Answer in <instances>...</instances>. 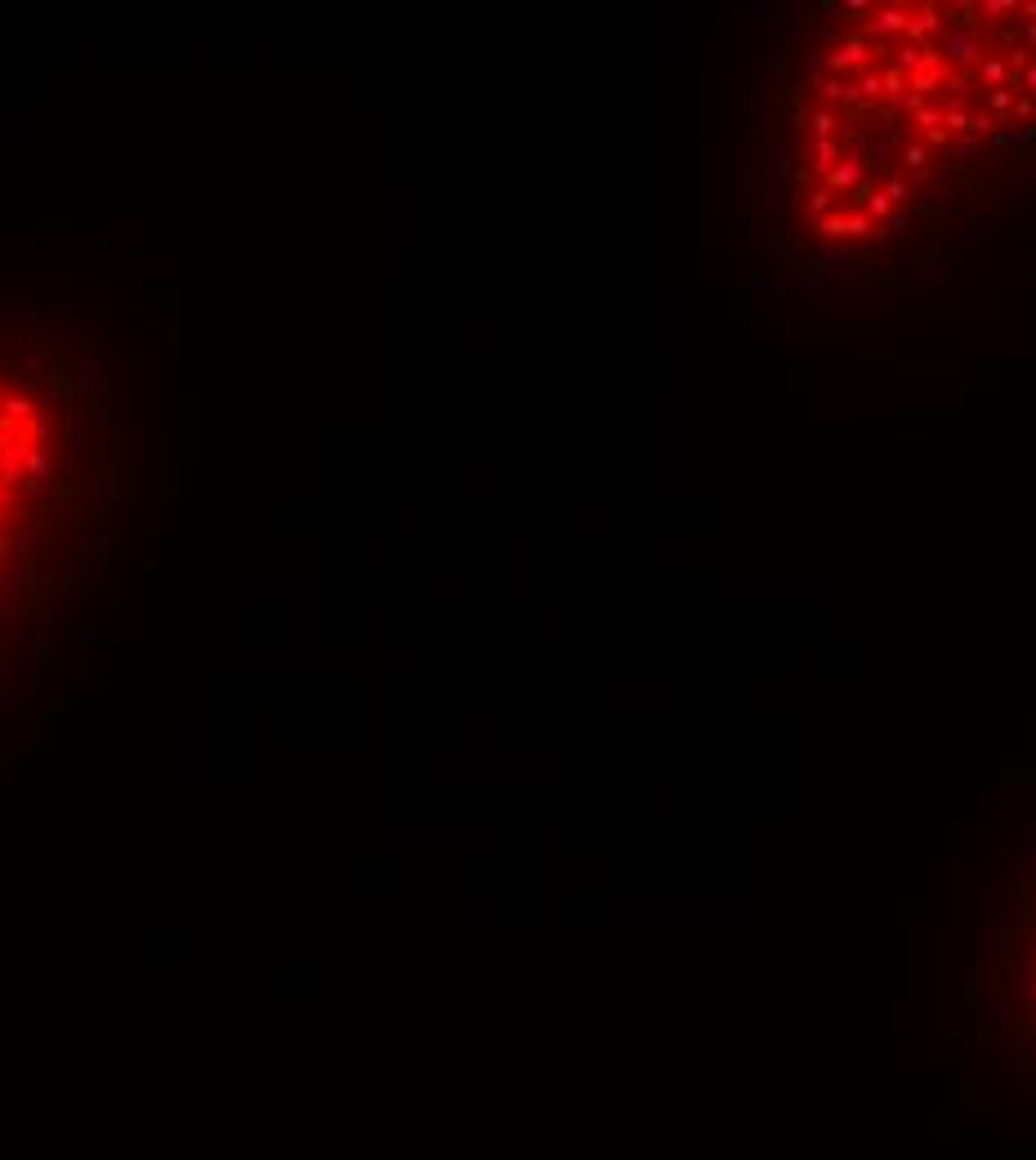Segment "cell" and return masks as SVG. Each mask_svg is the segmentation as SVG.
I'll use <instances>...</instances> for the list:
<instances>
[{
	"label": "cell",
	"mask_w": 1036,
	"mask_h": 1160,
	"mask_svg": "<svg viewBox=\"0 0 1036 1160\" xmlns=\"http://www.w3.org/2000/svg\"><path fill=\"white\" fill-rule=\"evenodd\" d=\"M907 23H912V5H872V14L863 18V32L872 41H893V36L903 41Z\"/></svg>",
	"instance_id": "obj_1"
},
{
	"label": "cell",
	"mask_w": 1036,
	"mask_h": 1160,
	"mask_svg": "<svg viewBox=\"0 0 1036 1160\" xmlns=\"http://www.w3.org/2000/svg\"><path fill=\"white\" fill-rule=\"evenodd\" d=\"M867 58H872V41L867 36H849L844 45L826 54V72L831 76H844V72H867Z\"/></svg>",
	"instance_id": "obj_2"
},
{
	"label": "cell",
	"mask_w": 1036,
	"mask_h": 1160,
	"mask_svg": "<svg viewBox=\"0 0 1036 1160\" xmlns=\"http://www.w3.org/2000/svg\"><path fill=\"white\" fill-rule=\"evenodd\" d=\"M942 23H947V18H942V9H938V5H912V23H907L903 41L925 50V45H933V36L942 32Z\"/></svg>",
	"instance_id": "obj_3"
},
{
	"label": "cell",
	"mask_w": 1036,
	"mask_h": 1160,
	"mask_svg": "<svg viewBox=\"0 0 1036 1160\" xmlns=\"http://www.w3.org/2000/svg\"><path fill=\"white\" fill-rule=\"evenodd\" d=\"M858 183H863V161L849 157V152H844V161H835V165L822 174V188H826L831 197H849Z\"/></svg>",
	"instance_id": "obj_4"
},
{
	"label": "cell",
	"mask_w": 1036,
	"mask_h": 1160,
	"mask_svg": "<svg viewBox=\"0 0 1036 1160\" xmlns=\"http://www.w3.org/2000/svg\"><path fill=\"white\" fill-rule=\"evenodd\" d=\"M814 85H818V94H822V107H831V112H835V107H844V103H853V107H858V94H853V81H844V76H826V81L818 76Z\"/></svg>",
	"instance_id": "obj_5"
},
{
	"label": "cell",
	"mask_w": 1036,
	"mask_h": 1160,
	"mask_svg": "<svg viewBox=\"0 0 1036 1160\" xmlns=\"http://www.w3.org/2000/svg\"><path fill=\"white\" fill-rule=\"evenodd\" d=\"M835 161H844V139H814V143H809V165H814L818 174H826Z\"/></svg>",
	"instance_id": "obj_6"
},
{
	"label": "cell",
	"mask_w": 1036,
	"mask_h": 1160,
	"mask_svg": "<svg viewBox=\"0 0 1036 1160\" xmlns=\"http://www.w3.org/2000/svg\"><path fill=\"white\" fill-rule=\"evenodd\" d=\"M880 85H884V99L893 107H903V99H907V72H898L893 63H884L880 67Z\"/></svg>",
	"instance_id": "obj_7"
},
{
	"label": "cell",
	"mask_w": 1036,
	"mask_h": 1160,
	"mask_svg": "<svg viewBox=\"0 0 1036 1160\" xmlns=\"http://www.w3.org/2000/svg\"><path fill=\"white\" fill-rule=\"evenodd\" d=\"M853 94H858V107H872L884 99V85H880V67L875 72H858V81H853Z\"/></svg>",
	"instance_id": "obj_8"
},
{
	"label": "cell",
	"mask_w": 1036,
	"mask_h": 1160,
	"mask_svg": "<svg viewBox=\"0 0 1036 1160\" xmlns=\"http://www.w3.org/2000/svg\"><path fill=\"white\" fill-rule=\"evenodd\" d=\"M809 134H814V139H835V134H840V112L818 107V112L809 116Z\"/></svg>",
	"instance_id": "obj_9"
},
{
	"label": "cell",
	"mask_w": 1036,
	"mask_h": 1160,
	"mask_svg": "<svg viewBox=\"0 0 1036 1160\" xmlns=\"http://www.w3.org/2000/svg\"><path fill=\"white\" fill-rule=\"evenodd\" d=\"M814 228H818L822 237H831V241H844V237H849V211L822 214V219H814Z\"/></svg>",
	"instance_id": "obj_10"
},
{
	"label": "cell",
	"mask_w": 1036,
	"mask_h": 1160,
	"mask_svg": "<svg viewBox=\"0 0 1036 1160\" xmlns=\"http://www.w3.org/2000/svg\"><path fill=\"white\" fill-rule=\"evenodd\" d=\"M898 161H903V170H907V174H925V170H929V148H925V143H907V148L898 152Z\"/></svg>",
	"instance_id": "obj_11"
},
{
	"label": "cell",
	"mask_w": 1036,
	"mask_h": 1160,
	"mask_svg": "<svg viewBox=\"0 0 1036 1160\" xmlns=\"http://www.w3.org/2000/svg\"><path fill=\"white\" fill-rule=\"evenodd\" d=\"M36 411H41V407H36L32 398H5V420L9 424H27Z\"/></svg>",
	"instance_id": "obj_12"
},
{
	"label": "cell",
	"mask_w": 1036,
	"mask_h": 1160,
	"mask_svg": "<svg viewBox=\"0 0 1036 1160\" xmlns=\"http://www.w3.org/2000/svg\"><path fill=\"white\" fill-rule=\"evenodd\" d=\"M27 482H45L50 477V456H45V447H27Z\"/></svg>",
	"instance_id": "obj_13"
},
{
	"label": "cell",
	"mask_w": 1036,
	"mask_h": 1160,
	"mask_svg": "<svg viewBox=\"0 0 1036 1160\" xmlns=\"http://www.w3.org/2000/svg\"><path fill=\"white\" fill-rule=\"evenodd\" d=\"M863 214H867L872 223H880V219H889V214H893V202H889L880 188H872V192H867V202H863Z\"/></svg>",
	"instance_id": "obj_14"
},
{
	"label": "cell",
	"mask_w": 1036,
	"mask_h": 1160,
	"mask_svg": "<svg viewBox=\"0 0 1036 1160\" xmlns=\"http://www.w3.org/2000/svg\"><path fill=\"white\" fill-rule=\"evenodd\" d=\"M880 192H884V197H889L893 206H907V202H912V183H907V179H898V174H889Z\"/></svg>",
	"instance_id": "obj_15"
},
{
	"label": "cell",
	"mask_w": 1036,
	"mask_h": 1160,
	"mask_svg": "<svg viewBox=\"0 0 1036 1160\" xmlns=\"http://www.w3.org/2000/svg\"><path fill=\"white\" fill-rule=\"evenodd\" d=\"M804 214H809V223H814V219H822V214H831V192H826V188L809 192V197H804Z\"/></svg>",
	"instance_id": "obj_16"
},
{
	"label": "cell",
	"mask_w": 1036,
	"mask_h": 1160,
	"mask_svg": "<svg viewBox=\"0 0 1036 1160\" xmlns=\"http://www.w3.org/2000/svg\"><path fill=\"white\" fill-rule=\"evenodd\" d=\"M867 232H875L872 219H867L863 211H849V237H867Z\"/></svg>",
	"instance_id": "obj_17"
},
{
	"label": "cell",
	"mask_w": 1036,
	"mask_h": 1160,
	"mask_svg": "<svg viewBox=\"0 0 1036 1160\" xmlns=\"http://www.w3.org/2000/svg\"><path fill=\"white\" fill-rule=\"evenodd\" d=\"M1032 1008H1036V991H1032Z\"/></svg>",
	"instance_id": "obj_18"
}]
</instances>
